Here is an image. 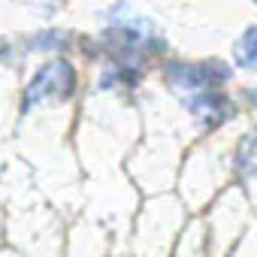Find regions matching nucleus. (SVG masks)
<instances>
[{
    "mask_svg": "<svg viewBox=\"0 0 257 257\" xmlns=\"http://www.w3.org/2000/svg\"><path fill=\"white\" fill-rule=\"evenodd\" d=\"M188 106H191V112L200 118V124L203 127H218V124H224L227 118H233V103L221 94V91H206V94H200V97H194V100H188Z\"/></svg>",
    "mask_w": 257,
    "mask_h": 257,
    "instance_id": "2",
    "label": "nucleus"
},
{
    "mask_svg": "<svg viewBox=\"0 0 257 257\" xmlns=\"http://www.w3.org/2000/svg\"><path fill=\"white\" fill-rule=\"evenodd\" d=\"M251 100H254V106H257V94H251Z\"/></svg>",
    "mask_w": 257,
    "mask_h": 257,
    "instance_id": "5",
    "label": "nucleus"
},
{
    "mask_svg": "<svg viewBox=\"0 0 257 257\" xmlns=\"http://www.w3.org/2000/svg\"><path fill=\"white\" fill-rule=\"evenodd\" d=\"M76 91V70L70 61H52L46 64L28 85L22 112H31L34 106H43L49 100H67Z\"/></svg>",
    "mask_w": 257,
    "mask_h": 257,
    "instance_id": "1",
    "label": "nucleus"
},
{
    "mask_svg": "<svg viewBox=\"0 0 257 257\" xmlns=\"http://www.w3.org/2000/svg\"><path fill=\"white\" fill-rule=\"evenodd\" d=\"M236 64L245 70H257V28H248L236 43Z\"/></svg>",
    "mask_w": 257,
    "mask_h": 257,
    "instance_id": "4",
    "label": "nucleus"
},
{
    "mask_svg": "<svg viewBox=\"0 0 257 257\" xmlns=\"http://www.w3.org/2000/svg\"><path fill=\"white\" fill-rule=\"evenodd\" d=\"M254 4H257V0H254Z\"/></svg>",
    "mask_w": 257,
    "mask_h": 257,
    "instance_id": "6",
    "label": "nucleus"
},
{
    "mask_svg": "<svg viewBox=\"0 0 257 257\" xmlns=\"http://www.w3.org/2000/svg\"><path fill=\"white\" fill-rule=\"evenodd\" d=\"M236 167H239V173L248 176V179L257 176V127L242 137V143H239V149H236Z\"/></svg>",
    "mask_w": 257,
    "mask_h": 257,
    "instance_id": "3",
    "label": "nucleus"
}]
</instances>
